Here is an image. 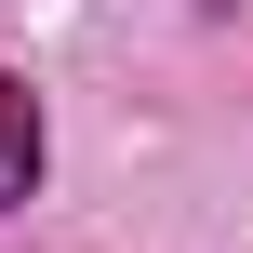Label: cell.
<instances>
[{
	"label": "cell",
	"mask_w": 253,
	"mask_h": 253,
	"mask_svg": "<svg viewBox=\"0 0 253 253\" xmlns=\"http://www.w3.org/2000/svg\"><path fill=\"white\" fill-rule=\"evenodd\" d=\"M27 187H40V93L0 67V213H13Z\"/></svg>",
	"instance_id": "cell-1"
}]
</instances>
